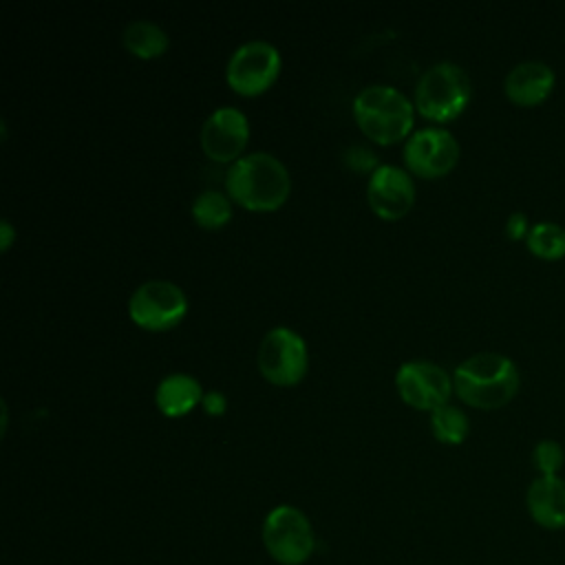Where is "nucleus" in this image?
<instances>
[{"instance_id":"obj_1","label":"nucleus","mask_w":565,"mask_h":565,"mask_svg":"<svg viewBox=\"0 0 565 565\" xmlns=\"http://www.w3.org/2000/svg\"><path fill=\"white\" fill-rule=\"evenodd\" d=\"M452 386L468 406L492 411L505 406L519 393L521 373L508 355L479 351L455 366Z\"/></svg>"},{"instance_id":"obj_2","label":"nucleus","mask_w":565,"mask_h":565,"mask_svg":"<svg viewBox=\"0 0 565 565\" xmlns=\"http://www.w3.org/2000/svg\"><path fill=\"white\" fill-rule=\"evenodd\" d=\"M225 188L230 199L247 210H276L289 196L287 166L271 152L254 150L230 163Z\"/></svg>"},{"instance_id":"obj_3","label":"nucleus","mask_w":565,"mask_h":565,"mask_svg":"<svg viewBox=\"0 0 565 565\" xmlns=\"http://www.w3.org/2000/svg\"><path fill=\"white\" fill-rule=\"evenodd\" d=\"M353 117L369 139L391 143L411 130L413 104L391 84H369L353 97Z\"/></svg>"},{"instance_id":"obj_4","label":"nucleus","mask_w":565,"mask_h":565,"mask_svg":"<svg viewBox=\"0 0 565 565\" xmlns=\"http://www.w3.org/2000/svg\"><path fill=\"white\" fill-rule=\"evenodd\" d=\"M472 97L468 73L450 60L430 64L415 84V108L430 121H450L459 117Z\"/></svg>"},{"instance_id":"obj_5","label":"nucleus","mask_w":565,"mask_h":565,"mask_svg":"<svg viewBox=\"0 0 565 565\" xmlns=\"http://www.w3.org/2000/svg\"><path fill=\"white\" fill-rule=\"evenodd\" d=\"M263 543L276 563L300 565L311 556L316 547V534L300 508L282 503L271 508L265 516Z\"/></svg>"},{"instance_id":"obj_6","label":"nucleus","mask_w":565,"mask_h":565,"mask_svg":"<svg viewBox=\"0 0 565 565\" xmlns=\"http://www.w3.org/2000/svg\"><path fill=\"white\" fill-rule=\"evenodd\" d=\"M188 311V298L183 289L166 278H150L135 287L128 298V316L135 324L163 331L183 320Z\"/></svg>"},{"instance_id":"obj_7","label":"nucleus","mask_w":565,"mask_h":565,"mask_svg":"<svg viewBox=\"0 0 565 565\" xmlns=\"http://www.w3.org/2000/svg\"><path fill=\"white\" fill-rule=\"evenodd\" d=\"M278 71V49L267 40H247L232 51L225 64V79L241 95H258L276 82Z\"/></svg>"},{"instance_id":"obj_8","label":"nucleus","mask_w":565,"mask_h":565,"mask_svg":"<svg viewBox=\"0 0 565 565\" xmlns=\"http://www.w3.org/2000/svg\"><path fill=\"white\" fill-rule=\"evenodd\" d=\"M256 362L269 382L282 386L296 384L309 364L307 342L291 327H271L258 344Z\"/></svg>"},{"instance_id":"obj_9","label":"nucleus","mask_w":565,"mask_h":565,"mask_svg":"<svg viewBox=\"0 0 565 565\" xmlns=\"http://www.w3.org/2000/svg\"><path fill=\"white\" fill-rule=\"evenodd\" d=\"M459 152L457 137L444 126L417 128L406 137L402 150L406 170L424 179H435L450 172L459 161Z\"/></svg>"},{"instance_id":"obj_10","label":"nucleus","mask_w":565,"mask_h":565,"mask_svg":"<svg viewBox=\"0 0 565 565\" xmlns=\"http://www.w3.org/2000/svg\"><path fill=\"white\" fill-rule=\"evenodd\" d=\"M395 386L402 399L419 411H433L448 402L452 375L430 360H406L397 366Z\"/></svg>"},{"instance_id":"obj_11","label":"nucleus","mask_w":565,"mask_h":565,"mask_svg":"<svg viewBox=\"0 0 565 565\" xmlns=\"http://www.w3.org/2000/svg\"><path fill=\"white\" fill-rule=\"evenodd\" d=\"M249 139L247 115L236 106L214 108L201 124L203 152L214 161H236Z\"/></svg>"},{"instance_id":"obj_12","label":"nucleus","mask_w":565,"mask_h":565,"mask_svg":"<svg viewBox=\"0 0 565 565\" xmlns=\"http://www.w3.org/2000/svg\"><path fill=\"white\" fill-rule=\"evenodd\" d=\"M366 201L382 218L404 216L415 201L411 172L395 163H380L366 181Z\"/></svg>"},{"instance_id":"obj_13","label":"nucleus","mask_w":565,"mask_h":565,"mask_svg":"<svg viewBox=\"0 0 565 565\" xmlns=\"http://www.w3.org/2000/svg\"><path fill=\"white\" fill-rule=\"evenodd\" d=\"M556 86V75L550 64L541 60H523L514 64L503 79L505 97L523 108L543 104Z\"/></svg>"},{"instance_id":"obj_14","label":"nucleus","mask_w":565,"mask_h":565,"mask_svg":"<svg viewBox=\"0 0 565 565\" xmlns=\"http://www.w3.org/2000/svg\"><path fill=\"white\" fill-rule=\"evenodd\" d=\"M525 505L536 525L547 530L565 527V479L539 475L527 486Z\"/></svg>"},{"instance_id":"obj_15","label":"nucleus","mask_w":565,"mask_h":565,"mask_svg":"<svg viewBox=\"0 0 565 565\" xmlns=\"http://www.w3.org/2000/svg\"><path fill=\"white\" fill-rule=\"evenodd\" d=\"M203 399L201 382L183 371L166 373L154 388V404L163 415L179 417L192 411Z\"/></svg>"},{"instance_id":"obj_16","label":"nucleus","mask_w":565,"mask_h":565,"mask_svg":"<svg viewBox=\"0 0 565 565\" xmlns=\"http://www.w3.org/2000/svg\"><path fill=\"white\" fill-rule=\"evenodd\" d=\"M121 42L124 46L137 55V57H157L161 55L168 44H170V38L166 33V29L161 24H157L154 20H148V18H135L130 20L124 31H121Z\"/></svg>"},{"instance_id":"obj_17","label":"nucleus","mask_w":565,"mask_h":565,"mask_svg":"<svg viewBox=\"0 0 565 565\" xmlns=\"http://www.w3.org/2000/svg\"><path fill=\"white\" fill-rule=\"evenodd\" d=\"M525 245L541 260H561L565 258V227L554 221H539L530 227Z\"/></svg>"},{"instance_id":"obj_18","label":"nucleus","mask_w":565,"mask_h":565,"mask_svg":"<svg viewBox=\"0 0 565 565\" xmlns=\"http://www.w3.org/2000/svg\"><path fill=\"white\" fill-rule=\"evenodd\" d=\"M190 214L201 227L216 230L232 218L230 196L218 190H203L194 196L190 205Z\"/></svg>"},{"instance_id":"obj_19","label":"nucleus","mask_w":565,"mask_h":565,"mask_svg":"<svg viewBox=\"0 0 565 565\" xmlns=\"http://www.w3.org/2000/svg\"><path fill=\"white\" fill-rule=\"evenodd\" d=\"M430 430L435 439H439L441 444L457 446L466 439L470 430V419L459 406H452L446 402L430 411Z\"/></svg>"},{"instance_id":"obj_20","label":"nucleus","mask_w":565,"mask_h":565,"mask_svg":"<svg viewBox=\"0 0 565 565\" xmlns=\"http://www.w3.org/2000/svg\"><path fill=\"white\" fill-rule=\"evenodd\" d=\"M563 463H565V450L558 441L541 439L532 448V466L539 470V475H543V477L558 475Z\"/></svg>"},{"instance_id":"obj_21","label":"nucleus","mask_w":565,"mask_h":565,"mask_svg":"<svg viewBox=\"0 0 565 565\" xmlns=\"http://www.w3.org/2000/svg\"><path fill=\"white\" fill-rule=\"evenodd\" d=\"M344 161H347V166H351L353 170H360V172H366V170L373 172L380 166L375 152L360 143H353L344 150Z\"/></svg>"},{"instance_id":"obj_22","label":"nucleus","mask_w":565,"mask_h":565,"mask_svg":"<svg viewBox=\"0 0 565 565\" xmlns=\"http://www.w3.org/2000/svg\"><path fill=\"white\" fill-rule=\"evenodd\" d=\"M530 221L523 212H512L508 218H505V236L510 241H525L527 234H530Z\"/></svg>"},{"instance_id":"obj_23","label":"nucleus","mask_w":565,"mask_h":565,"mask_svg":"<svg viewBox=\"0 0 565 565\" xmlns=\"http://www.w3.org/2000/svg\"><path fill=\"white\" fill-rule=\"evenodd\" d=\"M201 404H203V411H205V413H210V415H221V413H225V408H227V397H225V393L212 388V391H205V393H203Z\"/></svg>"},{"instance_id":"obj_24","label":"nucleus","mask_w":565,"mask_h":565,"mask_svg":"<svg viewBox=\"0 0 565 565\" xmlns=\"http://www.w3.org/2000/svg\"><path fill=\"white\" fill-rule=\"evenodd\" d=\"M13 238H15V230H13L11 221H9V218H2V221H0V247H2V249H9L11 243H13Z\"/></svg>"}]
</instances>
